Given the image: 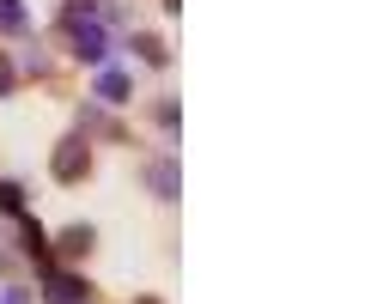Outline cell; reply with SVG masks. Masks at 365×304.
Returning a JSON list of instances; mask_svg holds the SVG:
<instances>
[{"label": "cell", "mask_w": 365, "mask_h": 304, "mask_svg": "<svg viewBox=\"0 0 365 304\" xmlns=\"http://www.w3.org/2000/svg\"><path fill=\"white\" fill-rule=\"evenodd\" d=\"M49 171H55V183H86V177H91L86 134H67V140L55 146V152H49Z\"/></svg>", "instance_id": "1"}, {"label": "cell", "mask_w": 365, "mask_h": 304, "mask_svg": "<svg viewBox=\"0 0 365 304\" xmlns=\"http://www.w3.org/2000/svg\"><path fill=\"white\" fill-rule=\"evenodd\" d=\"M61 31H67V43H73V55H79V61H91V67H104V61H110L104 19H86V25H61Z\"/></svg>", "instance_id": "2"}, {"label": "cell", "mask_w": 365, "mask_h": 304, "mask_svg": "<svg viewBox=\"0 0 365 304\" xmlns=\"http://www.w3.org/2000/svg\"><path fill=\"white\" fill-rule=\"evenodd\" d=\"M43 298L49 304H86L91 298V286H86V274H67V268H43Z\"/></svg>", "instance_id": "3"}, {"label": "cell", "mask_w": 365, "mask_h": 304, "mask_svg": "<svg viewBox=\"0 0 365 304\" xmlns=\"http://www.w3.org/2000/svg\"><path fill=\"white\" fill-rule=\"evenodd\" d=\"M146 183H153L158 201H177V195H182V171H177V159H153V164H146Z\"/></svg>", "instance_id": "4"}, {"label": "cell", "mask_w": 365, "mask_h": 304, "mask_svg": "<svg viewBox=\"0 0 365 304\" xmlns=\"http://www.w3.org/2000/svg\"><path fill=\"white\" fill-rule=\"evenodd\" d=\"M128 73H122V67H104V73H98V85H91V98H98V104H128Z\"/></svg>", "instance_id": "5"}, {"label": "cell", "mask_w": 365, "mask_h": 304, "mask_svg": "<svg viewBox=\"0 0 365 304\" xmlns=\"http://www.w3.org/2000/svg\"><path fill=\"white\" fill-rule=\"evenodd\" d=\"M91 243H98L91 225H67L61 238H55V250H61V256H91Z\"/></svg>", "instance_id": "6"}, {"label": "cell", "mask_w": 365, "mask_h": 304, "mask_svg": "<svg viewBox=\"0 0 365 304\" xmlns=\"http://www.w3.org/2000/svg\"><path fill=\"white\" fill-rule=\"evenodd\" d=\"M25 31H31L25 0H0V37H25Z\"/></svg>", "instance_id": "7"}, {"label": "cell", "mask_w": 365, "mask_h": 304, "mask_svg": "<svg viewBox=\"0 0 365 304\" xmlns=\"http://www.w3.org/2000/svg\"><path fill=\"white\" fill-rule=\"evenodd\" d=\"M134 55H140L146 67H165V61H170V49L153 37V31H134Z\"/></svg>", "instance_id": "8"}, {"label": "cell", "mask_w": 365, "mask_h": 304, "mask_svg": "<svg viewBox=\"0 0 365 304\" xmlns=\"http://www.w3.org/2000/svg\"><path fill=\"white\" fill-rule=\"evenodd\" d=\"M86 19H104V0H61V25H86Z\"/></svg>", "instance_id": "9"}, {"label": "cell", "mask_w": 365, "mask_h": 304, "mask_svg": "<svg viewBox=\"0 0 365 304\" xmlns=\"http://www.w3.org/2000/svg\"><path fill=\"white\" fill-rule=\"evenodd\" d=\"M0 213H25V183H0Z\"/></svg>", "instance_id": "10"}, {"label": "cell", "mask_w": 365, "mask_h": 304, "mask_svg": "<svg viewBox=\"0 0 365 304\" xmlns=\"http://www.w3.org/2000/svg\"><path fill=\"white\" fill-rule=\"evenodd\" d=\"M79 128H86V134H110V140H122V128H110L98 110H79Z\"/></svg>", "instance_id": "11"}, {"label": "cell", "mask_w": 365, "mask_h": 304, "mask_svg": "<svg viewBox=\"0 0 365 304\" xmlns=\"http://www.w3.org/2000/svg\"><path fill=\"white\" fill-rule=\"evenodd\" d=\"M13 92H19V67L0 55V98H13Z\"/></svg>", "instance_id": "12"}, {"label": "cell", "mask_w": 365, "mask_h": 304, "mask_svg": "<svg viewBox=\"0 0 365 304\" xmlns=\"http://www.w3.org/2000/svg\"><path fill=\"white\" fill-rule=\"evenodd\" d=\"M158 122H165V128H177V122H182V110H177V98H165V104H158Z\"/></svg>", "instance_id": "13"}, {"label": "cell", "mask_w": 365, "mask_h": 304, "mask_svg": "<svg viewBox=\"0 0 365 304\" xmlns=\"http://www.w3.org/2000/svg\"><path fill=\"white\" fill-rule=\"evenodd\" d=\"M0 304H31V292L25 286H6V298H0Z\"/></svg>", "instance_id": "14"}, {"label": "cell", "mask_w": 365, "mask_h": 304, "mask_svg": "<svg viewBox=\"0 0 365 304\" xmlns=\"http://www.w3.org/2000/svg\"><path fill=\"white\" fill-rule=\"evenodd\" d=\"M134 304H158V298H134Z\"/></svg>", "instance_id": "15"}]
</instances>
